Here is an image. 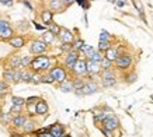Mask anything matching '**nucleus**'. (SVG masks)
Instances as JSON below:
<instances>
[{
    "label": "nucleus",
    "mask_w": 153,
    "mask_h": 137,
    "mask_svg": "<svg viewBox=\"0 0 153 137\" xmlns=\"http://www.w3.org/2000/svg\"><path fill=\"white\" fill-rule=\"evenodd\" d=\"M41 82H44V84H52V82H55V80L52 78L51 74L48 73V74H45V76L41 77Z\"/></svg>",
    "instance_id": "nucleus-36"
},
{
    "label": "nucleus",
    "mask_w": 153,
    "mask_h": 137,
    "mask_svg": "<svg viewBox=\"0 0 153 137\" xmlns=\"http://www.w3.org/2000/svg\"><path fill=\"white\" fill-rule=\"evenodd\" d=\"M79 56H80V53L77 52V50H72V52H69V53H66L65 60H63V66H65L66 70H69V71L73 70L76 62L80 59Z\"/></svg>",
    "instance_id": "nucleus-6"
},
{
    "label": "nucleus",
    "mask_w": 153,
    "mask_h": 137,
    "mask_svg": "<svg viewBox=\"0 0 153 137\" xmlns=\"http://www.w3.org/2000/svg\"><path fill=\"white\" fill-rule=\"evenodd\" d=\"M112 46L111 41H98V46H97V49L100 50V52H105V50H108Z\"/></svg>",
    "instance_id": "nucleus-25"
},
{
    "label": "nucleus",
    "mask_w": 153,
    "mask_h": 137,
    "mask_svg": "<svg viewBox=\"0 0 153 137\" xmlns=\"http://www.w3.org/2000/svg\"><path fill=\"white\" fill-rule=\"evenodd\" d=\"M38 101H39L38 96H30V98H27V105H37L35 102H38Z\"/></svg>",
    "instance_id": "nucleus-40"
},
{
    "label": "nucleus",
    "mask_w": 153,
    "mask_h": 137,
    "mask_svg": "<svg viewBox=\"0 0 153 137\" xmlns=\"http://www.w3.org/2000/svg\"><path fill=\"white\" fill-rule=\"evenodd\" d=\"M136 80H138V74L135 73V71H132L131 74H126V77H125L126 84H132V82H135Z\"/></svg>",
    "instance_id": "nucleus-33"
},
{
    "label": "nucleus",
    "mask_w": 153,
    "mask_h": 137,
    "mask_svg": "<svg viewBox=\"0 0 153 137\" xmlns=\"http://www.w3.org/2000/svg\"><path fill=\"white\" fill-rule=\"evenodd\" d=\"M114 66L117 67V70L120 71H125L132 66V56L128 55V53H121L117 60L114 62Z\"/></svg>",
    "instance_id": "nucleus-2"
},
{
    "label": "nucleus",
    "mask_w": 153,
    "mask_h": 137,
    "mask_svg": "<svg viewBox=\"0 0 153 137\" xmlns=\"http://www.w3.org/2000/svg\"><path fill=\"white\" fill-rule=\"evenodd\" d=\"M24 132L25 133H31L34 130V129H35V122H34V120H30V119H28L27 120V123L24 124Z\"/></svg>",
    "instance_id": "nucleus-30"
},
{
    "label": "nucleus",
    "mask_w": 153,
    "mask_h": 137,
    "mask_svg": "<svg viewBox=\"0 0 153 137\" xmlns=\"http://www.w3.org/2000/svg\"><path fill=\"white\" fill-rule=\"evenodd\" d=\"M49 74L55 80V82H59V84L68 80V71H66L65 66H53L49 70Z\"/></svg>",
    "instance_id": "nucleus-3"
},
{
    "label": "nucleus",
    "mask_w": 153,
    "mask_h": 137,
    "mask_svg": "<svg viewBox=\"0 0 153 137\" xmlns=\"http://www.w3.org/2000/svg\"><path fill=\"white\" fill-rule=\"evenodd\" d=\"M102 127L108 129V130H117L120 127V120L115 115H107V118L102 120Z\"/></svg>",
    "instance_id": "nucleus-7"
},
{
    "label": "nucleus",
    "mask_w": 153,
    "mask_h": 137,
    "mask_svg": "<svg viewBox=\"0 0 153 137\" xmlns=\"http://www.w3.org/2000/svg\"><path fill=\"white\" fill-rule=\"evenodd\" d=\"M3 80L6 82H16V70L14 68H6L3 71Z\"/></svg>",
    "instance_id": "nucleus-20"
},
{
    "label": "nucleus",
    "mask_w": 153,
    "mask_h": 137,
    "mask_svg": "<svg viewBox=\"0 0 153 137\" xmlns=\"http://www.w3.org/2000/svg\"><path fill=\"white\" fill-rule=\"evenodd\" d=\"M72 82H73L74 91H76V90H83L84 85H86V81H84L82 77H74L73 80H72Z\"/></svg>",
    "instance_id": "nucleus-24"
},
{
    "label": "nucleus",
    "mask_w": 153,
    "mask_h": 137,
    "mask_svg": "<svg viewBox=\"0 0 153 137\" xmlns=\"http://www.w3.org/2000/svg\"><path fill=\"white\" fill-rule=\"evenodd\" d=\"M62 1L65 3V6H66V7H69V6L72 4V3H74V1H76V0H62Z\"/></svg>",
    "instance_id": "nucleus-46"
},
{
    "label": "nucleus",
    "mask_w": 153,
    "mask_h": 137,
    "mask_svg": "<svg viewBox=\"0 0 153 137\" xmlns=\"http://www.w3.org/2000/svg\"><path fill=\"white\" fill-rule=\"evenodd\" d=\"M48 48H49V45H48V43H45V42L41 41V39H35V41L31 42L30 52H31L33 55H35V56L44 55V53L48 50Z\"/></svg>",
    "instance_id": "nucleus-5"
},
{
    "label": "nucleus",
    "mask_w": 153,
    "mask_h": 137,
    "mask_svg": "<svg viewBox=\"0 0 153 137\" xmlns=\"http://www.w3.org/2000/svg\"><path fill=\"white\" fill-rule=\"evenodd\" d=\"M13 37H16V35H14V29L11 27L4 28V29H0V41L9 42Z\"/></svg>",
    "instance_id": "nucleus-17"
},
{
    "label": "nucleus",
    "mask_w": 153,
    "mask_h": 137,
    "mask_svg": "<svg viewBox=\"0 0 153 137\" xmlns=\"http://www.w3.org/2000/svg\"><path fill=\"white\" fill-rule=\"evenodd\" d=\"M38 137H53L51 134V132H47V133H44V134H41V136H38Z\"/></svg>",
    "instance_id": "nucleus-47"
},
{
    "label": "nucleus",
    "mask_w": 153,
    "mask_h": 137,
    "mask_svg": "<svg viewBox=\"0 0 153 137\" xmlns=\"http://www.w3.org/2000/svg\"><path fill=\"white\" fill-rule=\"evenodd\" d=\"M33 62V57H30V56H21V67H28L30 64Z\"/></svg>",
    "instance_id": "nucleus-34"
},
{
    "label": "nucleus",
    "mask_w": 153,
    "mask_h": 137,
    "mask_svg": "<svg viewBox=\"0 0 153 137\" xmlns=\"http://www.w3.org/2000/svg\"><path fill=\"white\" fill-rule=\"evenodd\" d=\"M9 45L11 46V48L20 49V48H23V46L25 45V39H24V37H21V35H16V37H13L9 41Z\"/></svg>",
    "instance_id": "nucleus-13"
},
{
    "label": "nucleus",
    "mask_w": 153,
    "mask_h": 137,
    "mask_svg": "<svg viewBox=\"0 0 153 137\" xmlns=\"http://www.w3.org/2000/svg\"><path fill=\"white\" fill-rule=\"evenodd\" d=\"M49 132H51V134L53 137H63L65 136V127L59 123L52 124L51 129H49Z\"/></svg>",
    "instance_id": "nucleus-15"
},
{
    "label": "nucleus",
    "mask_w": 153,
    "mask_h": 137,
    "mask_svg": "<svg viewBox=\"0 0 153 137\" xmlns=\"http://www.w3.org/2000/svg\"><path fill=\"white\" fill-rule=\"evenodd\" d=\"M86 64H87V71L88 76H100V73L102 71L101 64L98 62H93L90 59H86Z\"/></svg>",
    "instance_id": "nucleus-9"
},
{
    "label": "nucleus",
    "mask_w": 153,
    "mask_h": 137,
    "mask_svg": "<svg viewBox=\"0 0 153 137\" xmlns=\"http://www.w3.org/2000/svg\"><path fill=\"white\" fill-rule=\"evenodd\" d=\"M41 20H42V23L45 24V27H48L51 23H53V11L51 9L44 10L41 13Z\"/></svg>",
    "instance_id": "nucleus-14"
},
{
    "label": "nucleus",
    "mask_w": 153,
    "mask_h": 137,
    "mask_svg": "<svg viewBox=\"0 0 153 137\" xmlns=\"http://www.w3.org/2000/svg\"><path fill=\"white\" fill-rule=\"evenodd\" d=\"M73 73L74 77H88V71H87V64H86V59H79L74 64L73 70L70 71Z\"/></svg>",
    "instance_id": "nucleus-4"
},
{
    "label": "nucleus",
    "mask_w": 153,
    "mask_h": 137,
    "mask_svg": "<svg viewBox=\"0 0 153 137\" xmlns=\"http://www.w3.org/2000/svg\"><path fill=\"white\" fill-rule=\"evenodd\" d=\"M59 90L62 92H74L73 82L70 81V80H66V81L60 82V84H59Z\"/></svg>",
    "instance_id": "nucleus-21"
},
{
    "label": "nucleus",
    "mask_w": 153,
    "mask_h": 137,
    "mask_svg": "<svg viewBox=\"0 0 153 137\" xmlns=\"http://www.w3.org/2000/svg\"><path fill=\"white\" fill-rule=\"evenodd\" d=\"M60 28H62V27H59L58 24L51 23L49 25H48V31H51L52 34H55L56 37H58V35H59V32H60Z\"/></svg>",
    "instance_id": "nucleus-31"
},
{
    "label": "nucleus",
    "mask_w": 153,
    "mask_h": 137,
    "mask_svg": "<svg viewBox=\"0 0 153 137\" xmlns=\"http://www.w3.org/2000/svg\"><path fill=\"white\" fill-rule=\"evenodd\" d=\"M101 85L104 88H111L117 85V78H107V80H101Z\"/></svg>",
    "instance_id": "nucleus-26"
},
{
    "label": "nucleus",
    "mask_w": 153,
    "mask_h": 137,
    "mask_svg": "<svg viewBox=\"0 0 153 137\" xmlns=\"http://www.w3.org/2000/svg\"><path fill=\"white\" fill-rule=\"evenodd\" d=\"M24 104H27V99H24L21 96H11V105L23 106Z\"/></svg>",
    "instance_id": "nucleus-28"
},
{
    "label": "nucleus",
    "mask_w": 153,
    "mask_h": 137,
    "mask_svg": "<svg viewBox=\"0 0 153 137\" xmlns=\"http://www.w3.org/2000/svg\"><path fill=\"white\" fill-rule=\"evenodd\" d=\"M100 64H101V68H102V70H108V68H112V66H114V62H111V60H108L107 57H104V59L100 62Z\"/></svg>",
    "instance_id": "nucleus-29"
},
{
    "label": "nucleus",
    "mask_w": 153,
    "mask_h": 137,
    "mask_svg": "<svg viewBox=\"0 0 153 137\" xmlns=\"http://www.w3.org/2000/svg\"><path fill=\"white\" fill-rule=\"evenodd\" d=\"M48 110H49V106L44 99H39L35 105V113L37 115H47Z\"/></svg>",
    "instance_id": "nucleus-16"
},
{
    "label": "nucleus",
    "mask_w": 153,
    "mask_h": 137,
    "mask_svg": "<svg viewBox=\"0 0 153 137\" xmlns=\"http://www.w3.org/2000/svg\"><path fill=\"white\" fill-rule=\"evenodd\" d=\"M3 120H4V122L13 120V118H11V113H6V115H4V118H3Z\"/></svg>",
    "instance_id": "nucleus-45"
},
{
    "label": "nucleus",
    "mask_w": 153,
    "mask_h": 137,
    "mask_svg": "<svg viewBox=\"0 0 153 137\" xmlns=\"http://www.w3.org/2000/svg\"><path fill=\"white\" fill-rule=\"evenodd\" d=\"M120 55H121L120 49H118L117 46H114V45H112L108 50H105V52H104V57H107V59L111 60V62H115L117 57H118Z\"/></svg>",
    "instance_id": "nucleus-12"
},
{
    "label": "nucleus",
    "mask_w": 153,
    "mask_h": 137,
    "mask_svg": "<svg viewBox=\"0 0 153 137\" xmlns=\"http://www.w3.org/2000/svg\"><path fill=\"white\" fill-rule=\"evenodd\" d=\"M58 38H59V41L62 43H73V41L76 39L73 32L70 31L69 28H65V27L60 28V32H59V35H58Z\"/></svg>",
    "instance_id": "nucleus-8"
},
{
    "label": "nucleus",
    "mask_w": 153,
    "mask_h": 137,
    "mask_svg": "<svg viewBox=\"0 0 153 137\" xmlns=\"http://www.w3.org/2000/svg\"><path fill=\"white\" fill-rule=\"evenodd\" d=\"M48 4H49V9H51L53 13H63V11L68 9L62 0H49Z\"/></svg>",
    "instance_id": "nucleus-10"
},
{
    "label": "nucleus",
    "mask_w": 153,
    "mask_h": 137,
    "mask_svg": "<svg viewBox=\"0 0 153 137\" xmlns=\"http://www.w3.org/2000/svg\"><path fill=\"white\" fill-rule=\"evenodd\" d=\"M98 90H100V87H98L97 82L93 81V80H88V81H86V85H84V88H83V92H84V95H91V94L98 92Z\"/></svg>",
    "instance_id": "nucleus-11"
},
{
    "label": "nucleus",
    "mask_w": 153,
    "mask_h": 137,
    "mask_svg": "<svg viewBox=\"0 0 153 137\" xmlns=\"http://www.w3.org/2000/svg\"><path fill=\"white\" fill-rule=\"evenodd\" d=\"M9 27H11V25H10V21H7V20H4V18L0 20V29H4V28H9Z\"/></svg>",
    "instance_id": "nucleus-41"
},
{
    "label": "nucleus",
    "mask_w": 153,
    "mask_h": 137,
    "mask_svg": "<svg viewBox=\"0 0 153 137\" xmlns=\"http://www.w3.org/2000/svg\"><path fill=\"white\" fill-rule=\"evenodd\" d=\"M30 67L33 68L35 73L39 71H45L51 67V57L47 55H38L35 57H33V62L30 64Z\"/></svg>",
    "instance_id": "nucleus-1"
},
{
    "label": "nucleus",
    "mask_w": 153,
    "mask_h": 137,
    "mask_svg": "<svg viewBox=\"0 0 153 137\" xmlns=\"http://www.w3.org/2000/svg\"><path fill=\"white\" fill-rule=\"evenodd\" d=\"M72 50H73L72 43H62V45H60V52H63V53H69Z\"/></svg>",
    "instance_id": "nucleus-35"
},
{
    "label": "nucleus",
    "mask_w": 153,
    "mask_h": 137,
    "mask_svg": "<svg viewBox=\"0 0 153 137\" xmlns=\"http://www.w3.org/2000/svg\"><path fill=\"white\" fill-rule=\"evenodd\" d=\"M23 77H24V71H23V70H16V82L23 81Z\"/></svg>",
    "instance_id": "nucleus-39"
},
{
    "label": "nucleus",
    "mask_w": 153,
    "mask_h": 137,
    "mask_svg": "<svg viewBox=\"0 0 153 137\" xmlns=\"http://www.w3.org/2000/svg\"><path fill=\"white\" fill-rule=\"evenodd\" d=\"M0 4L6 6V7H13V6H14V0H0Z\"/></svg>",
    "instance_id": "nucleus-42"
},
{
    "label": "nucleus",
    "mask_w": 153,
    "mask_h": 137,
    "mask_svg": "<svg viewBox=\"0 0 153 137\" xmlns=\"http://www.w3.org/2000/svg\"><path fill=\"white\" fill-rule=\"evenodd\" d=\"M101 132L105 137H112V130H108V129H105V127H101Z\"/></svg>",
    "instance_id": "nucleus-44"
},
{
    "label": "nucleus",
    "mask_w": 153,
    "mask_h": 137,
    "mask_svg": "<svg viewBox=\"0 0 153 137\" xmlns=\"http://www.w3.org/2000/svg\"><path fill=\"white\" fill-rule=\"evenodd\" d=\"M27 116H24V115H16L11 120V123H13L14 127H24V124L27 123Z\"/></svg>",
    "instance_id": "nucleus-18"
},
{
    "label": "nucleus",
    "mask_w": 153,
    "mask_h": 137,
    "mask_svg": "<svg viewBox=\"0 0 153 137\" xmlns=\"http://www.w3.org/2000/svg\"><path fill=\"white\" fill-rule=\"evenodd\" d=\"M84 42L80 39V38H77V39H74L73 43H72V46H73V50H77V52H80V49L83 48Z\"/></svg>",
    "instance_id": "nucleus-32"
},
{
    "label": "nucleus",
    "mask_w": 153,
    "mask_h": 137,
    "mask_svg": "<svg viewBox=\"0 0 153 137\" xmlns=\"http://www.w3.org/2000/svg\"><path fill=\"white\" fill-rule=\"evenodd\" d=\"M21 109H23V106H19V105H11V110H10V113H11V115H13V113L20 115V113H21Z\"/></svg>",
    "instance_id": "nucleus-38"
},
{
    "label": "nucleus",
    "mask_w": 153,
    "mask_h": 137,
    "mask_svg": "<svg viewBox=\"0 0 153 137\" xmlns=\"http://www.w3.org/2000/svg\"><path fill=\"white\" fill-rule=\"evenodd\" d=\"M107 78H117L115 70L114 68H108V70H102L100 73V81L101 80H107Z\"/></svg>",
    "instance_id": "nucleus-22"
},
{
    "label": "nucleus",
    "mask_w": 153,
    "mask_h": 137,
    "mask_svg": "<svg viewBox=\"0 0 153 137\" xmlns=\"http://www.w3.org/2000/svg\"><path fill=\"white\" fill-rule=\"evenodd\" d=\"M100 41H111V35H110V32L105 31V29H102L100 32Z\"/></svg>",
    "instance_id": "nucleus-37"
},
{
    "label": "nucleus",
    "mask_w": 153,
    "mask_h": 137,
    "mask_svg": "<svg viewBox=\"0 0 153 137\" xmlns=\"http://www.w3.org/2000/svg\"><path fill=\"white\" fill-rule=\"evenodd\" d=\"M9 64L10 68H14V70L20 68L21 67V56H11L9 60Z\"/></svg>",
    "instance_id": "nucleus-23"
},
{
    "label": "nucleus",
    "mask_w": 153,
    "mask_h": 137,
    "mask_svg": "<svg viewBox=\"0 0 153 137\" xmlns=\"http://www.w3.org/2000/svg\"><path fill=\"white\" fill-rule=\"evenodd\" d=\"M7 90H9V84L0 80V91H7Z\"/></svg>",
    "instance_id": "nucleus-43"
},
{
    "label": "nucleus",
    "mask_w": 153,
    "mask_h": 137,
    "mask_svg": "<svg viewBox=\"0 0 153 137\" xmlns=\"http://www.w3.org/2000/svg\"><path fill=\"white\" fill-rule=\"evenodd\" d=\"M39 39H41V41H44L45 43H48V45H51V43H53V42H55L56 35L47 29L45 32H42V34H41V38H39Z\"/></svg>",
    "instance_id": "nucleus-19"
},
{
    "label": "nucleus",
    "mask_w": 153,
    "mask_h": 137,
    "mask_svg": "<svg viewBox=\"0 0 153 137\" xmlns=\"http://www.w3.org/2000/svg\"><path fill=\"white\" fill-rule=\"evenodd\" d=\"M117 6H118V7H124V6H125V1H124V0H120V1L117 3Z\"/></svg>",
    "instance_id": "nucleus-48"
},
{
    "label": "nucleus",
    "mask_w": 153,
    "mask_h": 137,
    "mask_svg": "<svg viewBox=\"0 0 153 137\" xmlns=\"http://www.w3.org/2000/svg\"><path fill=\"white\" fill-rule=\"evenodd\" d=\"M63 137H70V136H69V134H65V136H63Z\"/></svg>",
    "instance_id": "nucleus-49"
},
{
    "label": "nucleus",
    "mask_w": 153,
    "mask_h": 137,
    "mask_svg": "<svg viewBox=\"0 0 153 137\" xmlns=\"http://www.w3.org/2000/svg\"><path fill=\"white\" fill-rule=\"evenodd\" d=\"M88 59L93 60V62H98V63H100V62H101V60L104 59V53H102V52H100L98 49H96V52H94V53H93L91 56H90Z\"/></svg>",
    "instance_id": "nucleus-27"
}]
</instances>
